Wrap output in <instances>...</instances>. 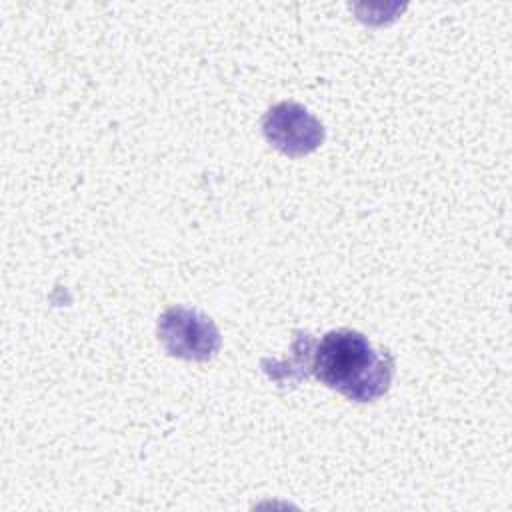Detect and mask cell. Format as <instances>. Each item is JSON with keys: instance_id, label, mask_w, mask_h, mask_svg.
Returning <instances> with one entry per match:
<instances>
[{"instance_id": "obj_1", "label": "cell", "mask_w": 512, "mask_h": 512, "mask_svg": "<svg viewBox=\"0 0 512 512\" xmlns=\"http://www.w3.org/2000/svg\"><path fill=\"white\" fill-rule=\"evenodd\" d=\"M298 340L304 376L312 374L354 402H372L388 392L394 358L388 350H376L362 332L338 328L318 342L310 334H300Z\"/></svg>"}, {"instance_id": "obj_2", "label": "cell", "mask_w": 512, "mask_h": 512, "mask_svg": "<svg viewBox=\"0 0 512 512\" xmlns=\"http://www.w3.org/2000/svg\"><path fill=\"white\" fill-rule=\"evenodd\" d=\"M156 334L164 350L182 360L206 362L220 350V330L210 316L196 308L170 306L156 324Z\"/></svg>"}, {"instance_id": "obj_3", "label": "cell", "mask_w": 512, "mask_h": 512, "mask_svg": "<svg viewBox=\"0 0 512 512\" xmlns=\"http://www.w3.org/2000/svg\"><path fill=\"white\" fill-rule=\"evenodd\" d=\"M262 132L278 152L298 158L324 142L322 122L296 102H278L262 118Z\"/></svg>"}]
</instances>
